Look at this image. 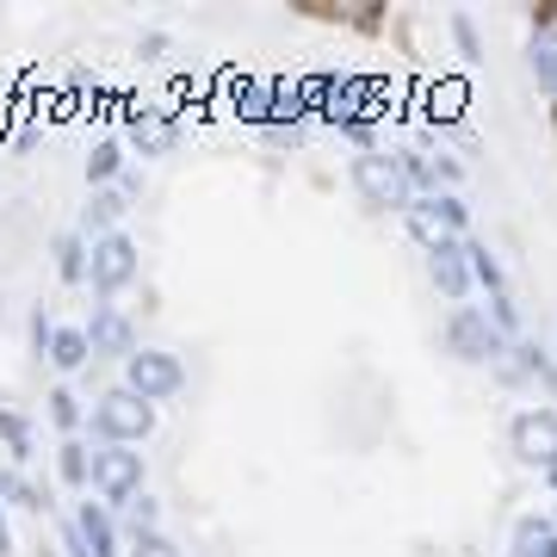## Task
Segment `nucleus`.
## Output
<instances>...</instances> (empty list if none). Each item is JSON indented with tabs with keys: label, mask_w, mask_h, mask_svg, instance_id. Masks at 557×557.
<instances>
[{
	"label": "nucleus",
	"mask_w": 557,
	"mask_h": 557,
	"mask_svg": "<svg viewBox=\"0 0 557 557\" xmlns=\"http://www.w3.org/2000/svg\"><path fill=\"white\" fill-rule=\"evenodd\" d=\"M354 186L366 205H379V211H409L421 199L416 180H409V161L391 156V149H372V156H354Z\"/></svg>",
	"instance_id": "1"
},
{
	"label": "nucleus",
	"mask_w": 557,
	"mask_h": 557,
	"mask_svg": "<svg viewBox=\"0 0 557 557\" xmlns=\"http://www.w3.org/2000/svg\"><path fill=\"white\" fill-rule=\"evenodd\" d=\"M94 440L100 446H143V440L156 434V403H143L137 391H106L100 403H94Z\"/></svg>",
	"instance_id": "2"
},
{
	"label": "nucleus",
	"mask_w": 557,
	"mask_h": 557,
	"mask_svg": "<svg viewBox=\"0 0 557 557\" xmlns=\"http://www.w3.org/2000/svg\"><path fill=\"white\" fill-rule=\"evenodd\" d=\"M440 335H446V347H453L465 366H502V359H508V347H515V341L490 322V310H483V304H458Z\"/></svg>",
	"instance_id": "3"
},
{
	"label": "nucleus",
	"mask_w": 557,
	"mask_h": 557,
	"mask_svg": "<svg viewBox=\"0 0 557 557\" xmlns=\"http://www.w3.org/2000/svg\"><path fill=\"white\" fill-rule=\"evenodd\" d=\"M403 230H409L428 255H440V248H458V242L471 236V218H465L458 193H428V199H416L403 211Z\"/></svg>",
	"instance_id": "4"
},
{
	"label": "nucleus",
	"mask_w": 557,
	"mask_h": 557,
	"mask_svg": "<svg viewBox=\"0 0 557 557\" xmlns=\"http://www.w3.org/2000/svg\"><path fill=\"white\" fill-rule=\"evenodd\" d=\"M124 391H137L143 403H168L186 391V366L168 347H137V354L124 359Z\"/></svg>",
	"instance_id": "5"
},
{
	"label": "nucleus",
	"mask_w": 557,
	"mask_h": 557,
	"mask_svg": "<svg viewBox=\"0 0 557 557\" xmlns=\"http://www.w3.org/2000/svg\"><path fill=\"white\" fill-rule=\"evenodd\" d=\"M94 496L106 508H131L143 496V453L137 446H100L94 453Z\"/></svg>",
	"instance_id": "6"
},
{
	"label": "nucleus",
	"mask_w": 557,
	"mask_h": 557,
	"mask_svg": "<svg viewBox=\"0 0 557 557\" xmlns=\"http://www.w3.org/2000/svg\"><path fill=\"white\" fill-rule=\"evenodd\" d=\"M137 267H143V248L124 236V230H112V236H100L94 255H87V285H94L100 298H112V292H124V285L137 278Z\"/></svg>",
	"instance_id": "7"
},
{
	"label": "nucleus",
	"mask_w": 557,
	"mask_h": 557,
	"mask_svg": "<svg viewBox=\"0 0 557 557\" xmlns=\"http://www.w3.org/2000/svg\"><path fill=\"white\" fill-rule=\"evenodd\" d=\"M508 446H515L520 465L545 471L557 458V409H520V416L508 421Z\"/></svg>",
	"instance_id": "8"
},
{
	"label": "nucleus",
	"mask_w": 557,
	"mask_h": 557,
	"mask_svg": "<svg viewBox=\"0 0 557 557\" xmlns=\"http://www.w3.org/2000/svg\"><path fill=\"white\" fill-rule=\"evenodd\" d=\"M87 341H94V359H131V354L143 347V341H137V322L124 317L119 304H94Z\"/></svg>",
	"instance_id": "9"
},
{
	"label": "nucleus",
	"mask_w": 557,
	"mask_h": 557,
	"mask_svg": "<svg viewBox=\"0 0 557 557\" xmlns=\"http://www.w3.org/2000/svg\"><path fill=\"white\" fill-rule=\"evenodd\" d=\"M527 69H533L539 94L557 106V7H545L533 20V38H527Z\"/></svg>",
	"instance_id": "10"
},
{
	"label": "nucleus",
	"mask_w": 557,
	"mask_h": 557,
	"mask_svg": "<svg viewBox=\"0 0 557 557\" xmlns=\"http://www.w3.org/2000/svg\"><path fill=\"white\" fill-rule=\"evenodd\" d=\"M124 131H131V149H143V156H174V143H180V124L161 106H131Z\"/></svg>",
	"instance_id": "11"
},
{
	"label": "nucleus",
	"mask_w": 557,
	"mask_h": 557,
	"mask_svg": "<svg viewBox=\"0 0 557 557\" xmlns=\"http://www.w3.org/2000/svg\"><path fill=\"white\" fill-rule=\"evenodd\" d=\"M428 278H434V292L453 304V310L471 298V260H465V242H458V248H440V255H428Z\"/></svg>",
	"instance_id": "12"
},
{
	"label": "nucleus",
	"mask_w": 557,
	"mask_h": 557,
	"mask_svg": "<svg viewBox=\"0 0 557 557\" xmlns=\"http://www.w3.org/2000/svg\"><path fill=\"white\" fill-rule=\"evenodd\" d=\"M75 527H81V539H87V552L94 557H124L119 552V520H112V508H106V502H81L75 508Z\"/></svg>",
	"instance_id": "13"
},
{
	"label": "nucleus",
	"mask_w": 557,
	"mask_h": 557,
	"mask_svg": "<svg viewBox=\"0 0 557 557\" xmlns=\"http://www.w3.org/2000/svg\"><path fill=\"white\" fill-rule=\"evenodd\" d=\"M131 211V193L124 186H100L94 199H87V211H81V236L87 242H100V236H112V223Z\"/></svg>",
	"instance_id": "14"
},
{
	"label": "nucleus",
	"mask_w": 557,
	"mask_h": 557,
	"mask_svg": "<svg viewBox=\"0 0 557 557\" xmlns=\"http://www.w3.org/2000/svg\"><path fill=\"white\" fill-rule=\"evenodd\" d=\"M465 260H471V285H478L483 298H508V273H502V260L490 255V242L465 236Z\"/></svg>",
	"instance_id": "15"
},
{
	"label": "nucleus",
	"mask_w": 557,
	"mask_h": 557,
	"mask_svg": "<svg viewBox=\"0 0 557 557\" xmlns=\"http://www.w3.org/2000/svg\"><path fill=\"white\" fill-rule=\"evenodd\" d=\"M50 255H57V273L69 278V285H87V255H94V242L81 236V230L57 236V242H50Z\"/></svg>",
	"instance_id": "16"
},
{
	"label": "nucleus",
	"mask_w": 557,
	"mask_h": 557,
	"mask_svg": "<svg viewBox=\"0 0 557 557\" xmlns=\"http://www.w3.org/2000/svg\"><path fill=\"white\" fill-rule=\"evenodd\" d=\"M50 366L57 372H81L87 359H94V341H87V329H57V341H50Z\"/></svg>",
	"instance_id": "17"
},
{
	"label": "nucleus",
	"mask_w": 557,
	"mask_h": 557,
	"mask_svg": "<svg viewBox=\"0 0 557 557\" xmlns=\"http://www.w3.org/2000/svg\"><path fill=\"white\" fill-rule=\"evenodd\" d=\"M57 471L69 490H94V453L81 446V440H62L57 446Z\"/></svg>",
	"instance_id": "18"
},
{
	"label": "nucleus",
	"mask_w": 557,
	"mask_h": 557,
	"mask_svg": "<svg viewBox=\"0 0 557 557\" xmlns=\"http://www.w3.org/2000/svg\"><path fill=\"white\" fill-rule=\"evenodd\" d=\"M119 174H124V143L119 137L94 143V149H87V180H94V186H106V180H119Z\"/></svg>",
	"instance_id": "19"
},
{
	"label": "nucleus",
	"mask_w": 557,
	"mask_h": 557,
	"mask_svg": "<svg viewBox=\"0 0 557 557\" xmlns=\"http://www.w3.org/2000/svg\"><path fill=\"white\" fill-rule=\"evenodd\" d=\"M458 112H465V81H440L434 94H428V119L446 131V124H458Z\"/></svg>",
	"instance_id": "20"
},
{
	"label": "nucleus",
	"mask_w": 557,
	"mask_h": 557,
	"mask_svg": "<svg viewBox=\"0 0 557 557\" xmlns=\"http://www.w3.org/2000/svg\"><path fill=\"white\" fill-rule=\"evenodd\" d=\"M0 502H13V508H32V515H44L50 502H44V490H32L25 483V471L13 465V471H0Z\"/></svg>",
	"instance_id": "21"
},
{
	"label": "nucleus",
	"mask_w": 557,
	"mask_h": 557,
	"mask_svg": "<svg viewBox=\"0 0 557 557\" xmlns=\"http://www.w3.org/2000/svg\"><path fill=\"white\" fill-rule=\"evenodd\" d=\"M545 539H552V520H545V515H520L515 520V552H508V557H539Z\"/></svg>",
	"instance_id": "22"
},
{
	"label": "nucleus",
	"mask_w": 557,
	"mask_h": 557,
	"mask_svg": "<svg viewBox=\"0 0 557 557\" xmlns=\"http://www.w3.org/2000/svg\"><path fill=\"white\" fill-rule=\"evenodd\" d=\"M0 440H7L13 465H25V458H32V428H25L20 409H0Z\"/></svg>",
	"instance_id": "23"
},
{
	"label": "nucleus",
	"mask_w": 557,
	"mask_h": 557,
	"mask_svg": "<svg viewBox=\"0 0 557 557\" xmlns=\"http://www.w3.org/2000/svg\"><path fill=\"white\" fill-rule=\"evenodd\" d=\"M453 44H458V57L465 62H483V32H478V20H471V13H453Z\"/></svg>",
	"instance_id": "24"
},
{
	"label": "nucleus",
	"mask_w": 557,
	"mask_h": 557,
	"mask_svg": "<svg viewBox=\"0 0 557 557\" xmlns=\"http://www.w3.org/2000/svg\"><path fill=\"white\" fill-rule=\"evenodd\" d=\"M44 403H50V421H57L62 434H75V428H81V397H75V391H50Z\"/></svg>",
	"instance_id": "25"
},
{
	"label": "nucleus",
	"mask_w": 557,
	"mask_h": 557,
	"mask_svg": "<svg viewBox=\"0 0 557 557\" xmlns=\"http://www.w3.org/2000/svg\"><path fill=\"white\" fill-rule=\"evenodd\" d=\"M124 557H186L168 533H131V552Z\"/></svg>",
	"instance_id": "26"
},
{
	"label": "nucleus",
	"mask_w": 557,
	"mask_h": 557,
	"mask_svg": "<svg viewBox=\"0 0 557 557\" xmlns=\"http://www.w3.org/2000/svg\"><path fill=\"white\" fill-rule=\"evenodd\" d=\"M156 520H161V508H156L149 496H137L131 508H124V527H131V533H161Z\"/></svg>",
	"instance_id": "27"
},
{
	"label": "nucleus",
	"mask_w": 557,
	"mask_h": 557,
	"mask_svg": "<svg viewBox=\"0 0 557 557\" xmlns=\"http://www.w3.org/2000/svg\"><path fill=\"white\" fill-rule=\"evenodd\" d=\"M50 341H57V322L38 310V317H32V347H38V354H50Z\"/></svg>",
	"instance_id": "28"
},
{
	"label": "nucleus",
	"mask_w": 557,
	"mask_h": 557,
	"mask_svg": "<svg viewBox=\"0 0 557 557\" xmlns=\"http://www.w3.org/2000/svg\"><path fill=\"white\" fill-rule=\"evenodd\" d=\"M13 552V533H7V515H0V557Z\"/></svg>",
	"instance_id": "29"
},
{
	"label": "nucleus",
	"mask_w": 557,
	"mask_h": 557,
	"mask_svg": "<svg viewBox=\"0 0 557 557\" xmlns=\"http://www.w3.org/2000/svg\"><path fill=\"white\" fill-rule=\"evenodd\" d=\"M539 478H545V490H557V458L545 465V471H539Z\"/></svg>",
	"instance_id": "30"
},
{
	"label": "nucleus",
	"mask_w": 557,
	"mask_h": 557,
	"mask_svg": "<svg viewBox=\"0 0 557 557\" xmlns=\"http://www.w3.org/2000/svg\"><path fill=\"white\" fill-rule=\"evenodd\" d=\"M539 557H557V533H552V539H545V545H539Z\"/></svg>",
	"instance_id": "31"
},
{
	"label": "nucleus",
	"mask_w": 557,
	"mask_h": 557,
	"mask_svg": "<svg viewBox=\"0 0 557 557\" xmlns=\"http://www.w3.org/2000/svg\"><path fill=\"white\" fill-rule=\"evenodd\" d=\"M552 533H557V508H552Z\"/></svg>",
	"instance_id": "32"
}]
</instances>
